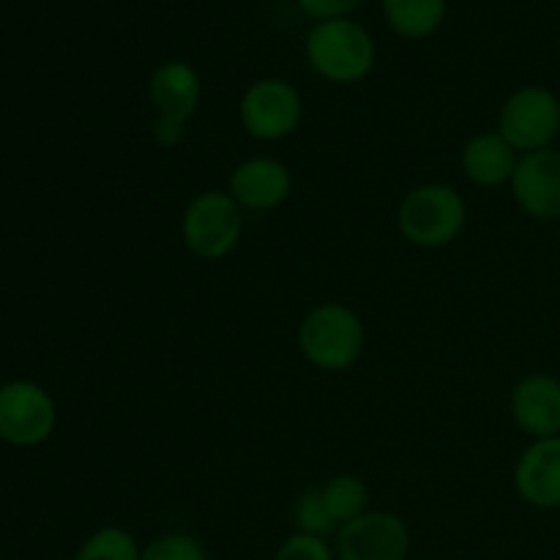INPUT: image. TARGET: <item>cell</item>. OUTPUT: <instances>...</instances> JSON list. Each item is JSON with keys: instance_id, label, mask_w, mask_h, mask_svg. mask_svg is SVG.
Listing matches in <instances>:
<instances>
[{"instance_id": "cell-10", "label": "cell", "mask_w": 560, "mask_h": 560, "mask_svg": "<svg viewBox=\"0 0 560 560\" xmlns=\"http://www.w3.org/2000/svg\"><path fill=\"white\" fill-rule=\"evenodd\" d=\"M514 202L523 208L525 217L539 222L560 219V151L523 153L512 175Z\"/></svg>"}, {"instance_id": "cell-2", "label": "cell", "mask_w": 560, "mask_h": 560, "mask_svg": "<svg viewBox=\"0 0 560 560\" xmlns=\"http://www.w3.org/2000/svg\"><path fill=\"white\" fill-rule=\"evenodd\" d=\"M366 345L364 320L339 301L317 304L299 326V350L315 370L345 372L361 359Z\"/></svg>"}, {"instance_id": "cell-3", "label": "cell", "mask_w": 560, "mask_h": 560, "mask_svg": "<svg viewBox=\"0 0 560 560\" xmlns=\"http://www.w3.org/2000/svg\"><path fill=\"white\" fill-rule=\"evenodd\" d=\"M468 224V206L448 184L413 186L402 197L397 228L408 244L419 249H443L463 235Z\"/></svg>"}, {"instance_id": "cell-9", "label": "cell", "mask_w": 560, "mask_h": 560, "mask_svg": "<svg viewBox=\"0 0 560 560\" xmlns=\"http://www.w3.org/2000/svg\"><path fill=\"white\" fill-rule=\"evenodd\" d=\"M413 536L394 512H366L342 525L334 539L337 560H408Z\"/></svg>"}, {"instance_id": "cell-14", "label": "cell", "mask_w": 560, "mask_h": 560, "mask_svg": "<svg viewBox=\"0 0 560 560\" xmlns=\"http://www.w3.org/2000/svg\"><path fill=\"white\" fill-rule=\"evenodd\" d=\"M520 153L501 137V131H479L470 137L459 153L465 178L481 189H498L503 184H512V175L517 170Z\"/></svg>"}, {"instance_id": "cell-17", "label": "cell", "mask_w": 560, "mask_h": 560, "mask_svg": "<svg viewBox=\"0 0 560 560\" xmlns=\"http://www.w3.org/2000/svg\"><path fill=\"white\" fill-rule=\"evenodd\" d=\"M142 547L135 534L120 525H104L96 528L77 550L74 560H140Z\"/></svg>"}, {"instance_id": "cell-12", "label": "cell", "mask_w": 560, "mask_h": 560, "mask_svg": "<svg viewBox=\"0 0 560 560\" xmlns=\"http://www.w3.org/2000/svg\"><path fill=\"white\" fill-rule=\"evenodd\" d=\"M512 481L528 506L560 509V435L530 443L514 465Z\"/></svg>"}, {"instance_id": "cell-5", "label": "cell", "mask_w": 560, "mask_h": 560, "mask_svg": "<svg viewBox=\"0 0 560 560\" xmlns=\"http://www.w3.org/2000/svg\"><path fill=\"white\" fill-rule=\"evenodd\" d=\"M200 74L186 60H164L148 80V102L153 107V140L164 148L178 145L186 137V126L200 107Z\"/></svg>"}, {"instance_id": "cell-13", "label": "cell", "mask_w": 560, "mask_h": 560, "mask_svg": "<svg viewBox=\"0 0 560 560\" xmlns=\"http://www.w3.org/2000/svg\"><path fill=\"white\" fill-rule=\"evenodd\" d=\"M509 413L512 421L530 435L534 441L539 438L560 435V381L545 372L523 377L512 388L509 399Z\"/></svg>"}, {"instance_id": "cell-11", "label": "cell", "mask_w": 560, "mask_h": 560, "mask_svg": "<svg viewBox=\"0 0 560 560\" xmlns=\"http://www.w3.org/2000/svg\"><path fill=\"white\" fill-rule=\"evenodd\" d=\"M228 195L238 202L241 211H273L293 195V175L279 159L249 156L230 173Z\"/></svg>"}, {"instance_id": "cell-15", "label": "cell", "mask_w": 560, "mask_h": 560, "mask_svg": "<svg viewBox=\"0 0 560 560\" xmlns=\"http://www.w3.org/2000/svg\"><path fill=\"white\" fill-rule=\"evenodd\" d=\"M388 27L402 38H427L443 25L448 0H381Z\"/></svg>"}, {"instance_id": "cell-20", "label": "cell", "mask_w": 560, "mask_h": 560, "mask_svg": "<svg viewBox=\"0 0 560 560\" xmlns=\"http://www.w3.org/2000/svg\"><path fill=\"white\" fill-rule=\"evenodd\" d=\"M271 560H337V552H334V545H328V539H320V536L293 534L277 547Z\"/></svg>"}, {"instance_id": "cell-8", "label": "cell", "mask_w": 560, "mask_h": 560, "mask_svg": "<svg viewBox=\"0 0 560 560\" xmlns=\"http://www.w3.org/2000/svg\"><path fill=\"white\" fill-rule=\"evenodd\" d=\"M58 405L36 381L16 377L0 386V441L14 448H36L52 438Z\"/></svg>"}, {"instance_id": "cell-6", "label": "cell", "mask_w": 560, "mask_h": 560, "mask_svg": "<svg viewBox=\"0 0 560 560\" xmlns=\"http://www.w3.org/2000/svg\"><path fill=\"white\" fill-rule=\"evenodd\" d=\"M498 131L520 156L545 151L560 135V98L545 85L517 88L498 113Z\"/></svg>"}, {"instance_id": "cell-19", "label": "cell", "mask_w": 560, "mask_h": 560, "mask_svg": "<svg viewBox=\"0 0 560 560\" xmlns=\"http://www.w3.org/2000/svg\"><path fill=\"white\" fill-rule=\"evenodd\" d=\"M140 560H211L206 545L197 536L184 534V530H170V534L156 536L151 545L142 547Z\"/></svg>"}, {"instance_id": "cell-7", "label": "cell", "mask_w": 560, "mask_h": 560, "mask_svg": "<svg viewBox=\"0 0 560 560\" xmlns=\"http://www.w3.org/2000/svg\"><path fill=\"white\" fill-rule=\"evenodd\" d=\"M238 118L246 135L257 142H279L295 135L304 120V98L282 77H262L244 91Z\"/></svg>"}, {"instance_id": "cell-21", "label": "cell", "mask_w": 560, "mask_h": 560, "mask_svg": "<svg viewBox=\"0 0 560 560\" xmlns=\"http://www.w3.org/2000/svg\"><path fill=\"white\" fill-rule=\"evenodd\" d=\"M299 9L304 11L306 16H315L320 20H337V16H348L361 0H295Z\"/></svg>"}, {"instance_id": "cell-18", "label": "cell", "mask_w": 560, "mask_h": 560, "mask_svg": "<svg viewBox=\"0 0 560 560\" xmlns=\"http://www.w3.org/2000/svg\"><path fill=\"white\" fill-rule=\"evenodd\" d=\"M293 525H295V534L320 536V539H328L331 534L337 536L339 525L334 523L331 512H328L326 501H323L320 487H317V490H306L304 495L295 501Z\"/></svg>"}, {"instance_id": "cell-4", "label": "cell", "mask_w": 560, "mask_h": 560, "mask_svg": "<svg viewBox=\"0 0 560 560\" xmlns=\"http://www.w3.org/2000/svg\"><path fill=\"white\" fill-rule=\"evenodd\" d=\"M244 233V211L228 189H206L191 197L180 217V238L200 260H224L233 255Z\"/></svg>"}, {"instance_id": "cell-1", "label": "cell", "mask_w": 560, "mask_h": 560, "mask_svg": "<svg viewBox=\"0 0 560 560\" xmlns=\"http://www.w3.org/2000/svg\"><path fill=\"white\" fill-rule=\"evenodd\" d=\"M312 71L334 85H355L375 69V38L350 16L315 22L304 42Z\"/></svg>"}, {"instance_id": "cell-16", "label": "cell", "mask_w": 560, "mask_h": 560, "mask_svg": "<svg viewBox=\"0 0 560 560\" xmlns=\"http://www.w3.org/2000/svg\"><path fill=\"white\" fill-rule=\"evenodd\" d=\"M323 501H326L328 512H331L334 523L342 528V525L353 523L361 514L370 512V487L364 485V479L353 474H339L334 479H328L320 487Z\"/></svg>"}]
</instances>
